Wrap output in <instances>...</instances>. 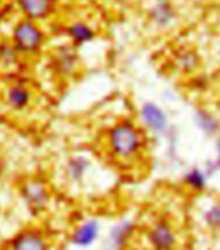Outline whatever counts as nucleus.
Returning a JSON list of instances; mask_svg holds the SVG:
<instances>
[{
  "mask_svg": "<svg viewBox=\"0 0 220 250\" xmlns=\"http://www.w3.org/2000/svg\"><path fill=\"white\" fill-rule=\"evenodd\" d=\"M104 143L106 153L116 162L135 164L148 149V132L132 118H120L106 127Z\"/></svg>",
  "mask_w": 220,
  "mask_h": 250,
  "instance_id": "f257e3e1",
  "label": "nucleus"
},
{
  "mask_svg": "<svg viewBox=\"0 0 220 250\" xmlns=\"http://www.w3.org/2000/svg\"><path fill=\"white\" fill-rule=\"evenodd\" d=\"M45 33L39 22L23 17L12 29V44L21 56H38L45 45Z\"/></svg>",
  "mask_w": 220,
  "mask_h": 250,
  "instance_id": "f03ea898",
  "label": "nucleus"
},
{
  "mask_svg": "<svg viewBox=\"0 0 220 250\" xmlns=\"http://www.w3.org/2000/svg\"><path fill=\"white\" fill-rule=\"evenodd\" d=\"M209 179L210 176L207 175L205 168L197 167V166L188 168L181 176V182H183L184 187L190 190V192H194V193L205 192L207 186H209Z\"/></svg>",
  "mask_w": 220,
  "mask_h": 250,
  "instance_id": "4468645a",
  "label": "nucleus"
},
{
  "mask_svg": "<svg viewBox=\"0 0 220 250\" xmlns=\"http://www.w3.org/2000/svg\"><path fill=\"white\" fill-rule=\"evenodd\" d=\"M92 167V160L86 154L78 153L69 157L65 164V176L73 184H82Z\"/></svg>",
  "mask_w": 220,
  "mask_h": 250,
  "instance_id": "9b49d317",
  "label": "nucleus"
},
{
  "mask_svg": "<svg viewBox=\"0 0 220 250\" xmlns=\"http://www.w3.org/2000/svg\"><path fill=\"white\" fill-rule=\"evenodd\" d=\"M33 91L25 83H13L5 91V104L16 113L25 112L33 103Z\"/></svg>",
  "mask_w": 220,
  "mask_h": 250,
  "instance_id": "1a4fd4ad",
  "label": "nucleus"
},
{
  "mask_svg": "<svg viewBox=\"0 0 220 250\" xmlns=\"http://www.w3.org/2000/svg\"><path fill=\"white\" fill-rule=\"evenodd\" d=\"M215 150H217V157H215V164L219 167L220 170V138H217V142H215Z\"/></svg>",
  "mask_w": 220,
  "mask_h": 250,
  "instance_id": "aec40b11",
  "label": "nucleus"
},
{
  "mask_svg": "<svg viewBox=\"0 0 220 250\" xmlns=\"http://www.w3.org/2000/svg\"><path fill=\"white\" fill-rule=\"evenodd\" d=\"M132 232H134V224L131 222H124V223L114 227V229L112 231V239L114 245L117 247L123 245L126 240L132 235Z\"/></svg>",
  "mask_w": 220,
  "mask_h": 250,
  "instance_id": "6ab92c4d",
  "label": "nucleus"
},
{
  "mask_svg": "<svg viewBox=\"0 0 220 250\" xmlns=\"http://www.w3.org/2000/svg\"><path fill=\"white\" fill-rule=\"evenodd\" d=\"M4 170H5V167H4V162H3V160H1V158H0V179H1V178H3V175H4Z\"/></svg>",
  "mask_w": 220,
  "mask_h": 250,
  "instance_id": "412c9836",
  "label": "nucleus"
},
{
  "mask_svg": "<svg viewBox=\"0 0 220 250\" xmlns=\"http://www.w3.org/2000/svg\"><path fill=\"white\" fill-rule=\"evenodd\" d=\"M193 124L207 138H217L220 134V120L211 110L197 108L193 113Z\"/></svg>",
  "mask_w": 220,
  "mask_h": 250,
  "instance_id": "ddd939ff",
  "label": "nucleus"
},
{
  "mask_svg": "<svg viewBox=\"0 0 220 250\" xmlns=\"http://www.w3.org/2000/svg\"><path fill=\"white\" fill-rule=\"evenodd\" d=\"M23 17L41 22L51 19L59 9V0H17Z\"/></svg>",
  "mask_w": 220,
  "mask_h": 250,
  "instance_id": "423d86ee",
  "label": "nucleus"
},
{
  "mask_svg": "<svg viewBox=\"0 0 220 250\" xmlns=\"http://www.w3.org/2000/svg\"><path fill=\"white\" fill-rule=\"evenodd\" d=\"M148 20L157 30L171 29L178 20V9L172 0H154L146 12Z\"/></svg>",
  "mask_w": 220,
  "mask_h": 250,
  "instance_id": "39448f33",
  "label": "nucleus"
},
{
  "mask_svg": "<svg viewBox=\"0 0 220 250\" xmlns=\"http://www.w3.org/2000/svg\"><path fill=\"white\" fill-rule=\"evenodd\" d=\"M172 63L180 74L189 77V75H196L201 66V59L194 48L180 47V48H176L172 55Z\"/></svg>",
  "mask_w": 220,
  "mask_h": 250,
  "instance_id": "f8f14e48",
  "label": "nucleus"
},
{
  "mask_svg": "<svg viewBox=\"0 0 220 250\" xmlns=\"http://www.w3.org/2000/svg\"><path fill=\"white\" fill-rule=\"evenodd\" d=\"M19 56H21L12 42H1L0 43V63L5 66H11L17 62Z\"/></svg>",
  "mask_w": 220,
  "mask_h": 250,
  "instance_id": "f3484780",
  "label": "nucleus"
},
{
  "mask_svg": "<svg viewBox=\"0 0 220 250\" xmlns=\"http://www.w3.org/2000/svg\"><path fill=\"white\" fill-rule=\"evenodd\" d=\"M0 4H1V0H0Z\"/></svg>",
  "mask_w": 220,
  "mask_h": 250,
  "instance_id": "4be33fe9",
  "label": "nucleus"
},
{
  "mask_svg": "<svg viewBox=\"0 0 220 250\" xmlns=\"http://www.w3.org/2000/svg\"><path fill=\"white\" fill-rule=\"evenodd\" d=\"M78 49V47H75L69 42L56 47L49 60L53 74L61 79L73 78L80 67V56Z\"/></svg>",
  "mask_w": 220,
  "mask_h": 250,
  "instance_id": "7ed1b4c3",
  "label": "nucleus"
},
{
  "mask_svg": "<svg viewBox=\"0 0 220 250\" xmlns=\"http://www.w3.org/2000/svg\"><path fill=\"white\" fill-rule=\"evenodd\" d=\"M203 220L209 228L220 231V198L206 209L203 214Z\"/></svg>",
  "mask_w": 220,
  "mask_h": 250,
  "instance_id": "a211bd4d",
  "label": "nucleus"
},
{
  "mask_svg": "<svg viewBox=\"0 0 220 250\" xmlns=\"http://www.w3.org/2000/svg\"><path fill=\"white\" fill-rule=\"evenodd\" d=\"M148 240L154 250H174L176 245L175 232L166 220H158L154 223L150 228Z\"/></svg>",
  "mask_w": 220,
  "mask_h": 250,
  "instance_id": "9d476101",
  "label": "nucleus"
},
{
  "mask_svg": "<svg viewBox=\"0 0 220 250\" xmlns=\"http://www.w3.org/2000/svg\"><path fill=\"white\" fill-rule=\"evenodd\" d=\"M139 124L142 128L154 136H162L167 134L170 128V121L166 110L156 101H144L138 110Z\"/></svg>",
  "mask_w": 220,
  "mask_h": 250,
  "instance_id": "20e7f679",
  "label": "nucleus"
},
{
  "mask_svg": "<svg viewBox=\"0 0 220 250\" xmlns=\"http://www.w3.org/2000/svg\"><path fill=\"white\" fill-rule=\"evenodd\" d=\"M97 236H99V223L96 220H87L75 229L71 240L75 245L86 248L96 241Z\"/></svg>",
  "mask_w": 220,
  "mask_h": 250,
  "instance_id": "2eb2a0df",
  "label": "nucleus"
},
{
  "mask_svg": "<svg viewBox=\"0 0 220 250\" xmlns=\"http://www.w3.org/2000/svg\"><path fill=\"white\" fill-rule=\"evenodd\" d=\"M21 196L29 209L33 211H41L45 209L51 198L47 184L39 179H31L23 184L21 188Z\"/></svg>",
  "mask_w": 220,
  "mask_h": 250,
  "instance_id": "0eeeda50",
  "label": "nucleus"
},
{
  "mask_svg": "<svg viewBox=\"0 0 220 250\" xmlns=\"http://www.w3.org/2000/svg\"><path fill=\"white\" fill-rule=\"evenodd\" d=\"M47 243L39 233L27 231L20 233L12 241V250H47Z\"/></svg>",
  "mask_w": 220,
  "mask_h": 250,
  "instance_id": "dca6fc26",
  "label": "nucleus"
},
{
  "mask_svg": "<svg viewBox=\"0 0 220 250\" xmlns=\"http://www.w3.org/2000/svg\"><path fill=\"white\" fill-rule=\"evenodd\" d=\"M63 33L66 35L67 42L78 48L90 44L97 38V30L94 25L84 20H75L67 23Z\"/></svg>",
  "mask_w": 220,
  "mask_h": 250,
  "instance_id": "6e6552de",
  "label": "nucleus"
}]
</instances>
